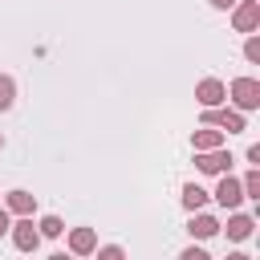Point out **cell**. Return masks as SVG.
<instances>
[{"label": "cell", "instance_id": "6da1fadb", "mask_svg": "<svg viewBox=\"0 0 260 260\" xmlns=\"http://www.w3.org/2000/svg\"><path fill=\"white\" fill-rule=\"evenodd\" d=\"M232 98H236L240 110H256V106H260V81H252V77H236V81H232Z\"/></svg>", "mask_w": 260, "mask_h": 260}, {"label": "cell", "instance_id": "7a4b0ae2", "mask_svg": "<svg viewBox=\"0 0 260 260\" xmlns=\"http://www.w3.org/2000/svg\"><path fill=\"white\" fill-rule=\"evenodd\" d=\"M203 122H207V126H223L228 134L244 130V118H240L236 110H215V106H203Z\"/></svg>", "mask_w": 260, "mask_h": 260}, {"label": "cell", "instance_id": "3957f363", "mask_svg": "<svg viewBox=\"0 0 260 260\" xmlns=\"http://www.w3.org/2000/svg\"><path fill=\"white\" fill-rule=\"evenodd\" d=\"M195 162H199V171H207V175H219V171H228V162H232V154L215 146V150H203V154H199Z\"/></svg>", "mask_w": 260, "mask_h": 260}, {"label": "cell", "instance_id": "277c9868", "mask_svg": "<svg viewBox=\"0 0 260 260\" xmlns=\"http://www.w3.org/2000/svg\"><path fill=\"white\" fill-rule=\"evenodd\" d=\"M12 240H16V248H20V252H37L41 232L32 228V219H20V223H16V232H12Z\"/></svg>", "mask_w": 260, "mask_h": 260}, {"label": "cell", "instance_id": "5b68a950", "mask_svg": "<svg viewBox=\"0 0 260 260\" xmlns=\"http://www.w3.org/2000/svg\"><path fill=\"white\" fill-rule=\"evenodd\" d=\"M256 24H260V4H256V0H244V4L236 8V28H240V32H252Z\"/></svg>", "mask_w": 260, "mask_h": 260}, {"label": "cell", "instance_id": "8992f818", "mask_svg": "<svg viewBox=\"0 0 260 260\" xmlns=\"http://www.w3.org/2000/svg\"><path fill=\"white\" fill-rule=\"evenodd\" d=\"M195 98H199V106H219V102H223V85H219L215 77H207V81H199Z\"/></svg>", "mask_w": 260, "mask_h": 260}, {"label": "cell", "instance_id": "52a82bcc", "mask_svg": "<svg viewBox=\"0 0 260 260\" xmlns=\"http://www.w3.org/2000/svg\"><path fill=\"white\" fill-rule=\"evenodd\" d=\"M215 199H219L223 207H240V199H244V187H240L236 179H223V183L215 187Z\"/></svg>", "mask_w": 260, "mask_h": 260}, {"label": "cell", "instance_id": "ba28073f", "mask_svg": "<svg viewBox=\"0 0 260 260\" xmlns=\"http://www.w3.org/2000/svg\"><path fill=\"white\" fill-rule=\"evenodd\" d=\"M215 232H219V223H215L211 215H191V236L207 240V236H215Z\"/></svg>", "mask_w": 260, "mask_h": 260}, {"label": "cell", "instance_id": "9c48e42d", "mask_svg": "<svg viewBox=\"0 0 260 260\" xmlns=\"http://www.w3.org/2000/svg\"><path fill=\"white\" fill-rule=\"evenodd\" d=\"M228 236H232V240L252 236V219H248V215H232V219H228Z\"/></svg>", "mask_w": 260, "mask_h": 260}, {"label": "cell", "instance_id": "30bf717a", "mask_svg": "<svg viewBox=\"0 0 260 260\" xmlns=\"http://www.w3.org/2000/svg\"><path fill=\"white\" fill-rule=\"evenodd\" d=\"M69 248H73V252H93V232H89V228H77V232L69 236Z\"/></svg>", "mask_w": 260, "mask_h": 260}, {"label": "cell", "instance_id": "8fae6325", "mask_svg": "<svg viewBox=\"0 0 260 260\" xmlns=\"http://www.w3.org/2000/svg\"><path fill=\"white\" fill-rule=\"evenodd\" d=\"M219 142V130H195V150H215Z\"/></svg>", "mask_w": 260, "mask_h": 260}, {"label": "cell", "instance_id": "7c38bea8", "mask_svg": "<svg viewBox=\"0 0 260 260\" xmlns=\"http://www.w3.org/2000/svg\"><path fill=\"white\" fill-rule=\"evenodd\" d=\"M8 207L20 211V215H28V211H32V195H28V191H12V195H8Z\"/></svg>", "mask_w": 260, "mask_h": 260}, {"label": "cell", "instance_id": "4fadbf2b", "mask_svg": "<svg viewBox=\"0 0 260 260\" xmlns=\"http://www.w3.org/2000/svg\"><path fill=\"white\" fill-rule=\"evenodd\" d=\"M203 199H207V195H203V187H195V183H187V187H183V203H187L191 211H195V207H203Z\"/></svg>", "mask_w": 260, "mask_h": 260}, {"label": "cell", "instance_id": "5bb4252c", "mask_svg": "<svg viewBox=\"0 0 260 260\" xmlns=\"http://www.w3.org/2000/svg\"><path fill=\"white\" fill-rule=\"evenodd\" d=\"M12 93H16L12 77H4V73H0V110H8V106H12Z\"/></svg>", "mask_w": 260, "mask_h": 260}, {"label": "cell", "instance_id": "9a60e30c", "mask_svg": "<svg viewBox=\"0 0 260 260\" xmlns=\"http://www.w3.org/2000/svg\"><path fill=\"white\" fill-rule=\"evenodd\" d=\"M41 232H45V236H61L65 228H61V219H57V215H45V219H41Z\"/></svg>", "mask_w": 260, "mask_h": 260}, {"label": "cell", "instance_id": "2e32d148", "mask_svg": "<svg viewBox=\"0 0 260 260\" xmlns=\"http://www.w3.org/2000/svg\"><path fill=\"white\" fill-rule=\"evenodd\" d=\"M244 191H248L252 199H260V171H252V175L244 179Z\"/></svg>", "mask_w": 260, "mask_h": 260}, {"label": "cell", "instance_id": "e0dca14e", "mask_svg": "<svg viewBox=\"0 0 260 260\" xmlns=\"http://www.w3.org/2000/svg\"><path fill=\"white\" fill-rule=\"evenodd\" d=\"M244 53H248V61H260V41H256V37H252V41H248V49H244Z\"/></svg>", "mask_w": 260, "mask_h": 260}, {"label": "cell", "instance_id": "ac0fdd59", "mask_svg": "<svg viewBox=\"0 0 260 260\" xmlns=\"http://www.w3.org/2000/svg\"><path fill=\"white\" fill-rule=\"evenodd\" d=\"M183 260H207V252H203V248H187V252H183Z\"/></svg>", "mask_w": 260, "mask_h": 260}, {"label": "cell", "instance_id": "d6986e66", "mask_svg": "<svg viewBox=\"0 0 260 260\" xmlns=\"http://www.w3.org/2000/svg\"><path fill=\"white\" fill-rule=\"evenodd\" d=\"M8 228H12V223H8V211H4V207H0V236H4V232H8Z\"/></svg>", "mask_w": 260, "mask_h": 260}, {"label": "cell", "instance_id": "ffe728a7", "mask_svg": "<svg viewBox=\"0 0 260 260\" xmlns=\"http://www.w3.org/2000/svg\"><path fill=\"white\" fill-rule=\"evenodd\" d=\"M211 4H215V8H232L236 0H211Z\"/></svg>", "mask_w": 260, "mask_h": 260}]
</instances>
